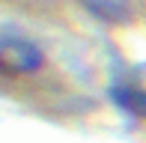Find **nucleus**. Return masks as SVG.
<instances>
[{"mask_svg": "<svg viewBox=\"0 0 146 143\" xmlns=\"http://www.w3.org/2000/svg\"><path fill=\"white\" fill-rule=\"evenodd\" d=\"M42 51L27 39H12L0 36V75L15 77V75H30L42 66Z\"/></svg>", "mask_w": 146, "mask_h": 143, "instance_id": "1", "label": "nucleus"}, {"mask_svg": "<svg viewBox=\"0 0 146 143\" xmlns=\"http://www.w3.org/2000/svg\"><path fill=\"white\" fill-rule=\"evenodd\" d=\"M113 101L131 116H146V89L137 87H113Z\"/></svg>", "mask_w": 146, "mask_h": 143, "instance_id": "2", "label": "nucleus"}]
</instances>
